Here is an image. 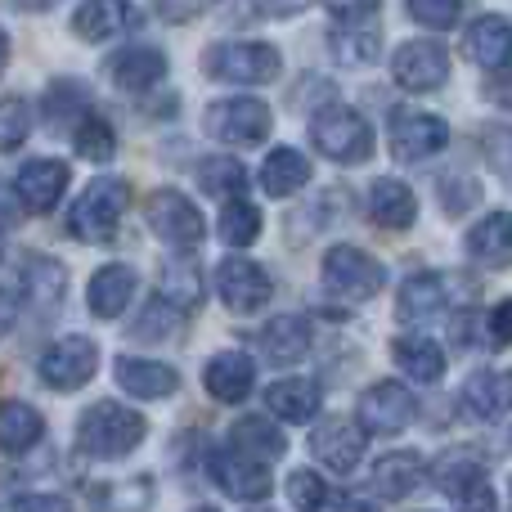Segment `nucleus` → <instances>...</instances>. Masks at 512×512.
<instances>
[{
	"mask_svg": "<svg viewBox=\"0 0 512 512\" xmlns=\"http://www.w3.org/2000/svg\"><path fill=\"white\" fill-rule=\"evenodd\" d=\"M144 436H149V418L131 405H117V400H95L77 418V450L95 463L126 459L144 445Z\"/></svg>",
	"mask_w": 512,
	"mask_h": 512,
	"instance_id": "f257e3e1",
	"label": "nucleus"
},
{
	"mask_svg": "<svg viewBox=\"0 0 512 512\" xmlns=\"http://www.w3.org/2000/svg\"><path fill=\"white\" fill-rule=\"evenodd\" d=\"M126 203H131V185L126 180H117V176L90 180L68 212V234L77 243H113L117 225L126 216Z\"/></svg>",
	"mask_w": 512,
	"mask_h": 512,
	"instance_id": "f03ea898",
	"label": "nucleus"
},
{
	"mask_svg": "<svg viewBox=\"0 0 512 512\" xmlns=\"http://www.w3.org/2000/svg\"><path fill=\"white\" fill-rule=\"evenodd\" d=\"M203 72L225 86H265L283 72V54L270 41H216L203 54Z\"/></svg>",
	"mask_w": 512,
	"mask_h": 512,
	"instance_id": "7ed1b4c3",
	"label": "nucleus"
},
{
	"mask_svg": "<svg viewBox=\"0 0 512 512\" xmlns=\"http://www.w3.org/2000/svg\"><path fill=\"white\" fill-rule=\"evenodd\" d=\"M310 144H315L328 162L355 167V162H369V153H373V126L364 122L355 108L328 104L310 117Z\"/></svg>",
	"mask_w": 512,
	"mask_h": 512,
	"instance_id": "20e7f679",
	"label": "nucleus"
},
{
	"mask_svg": "<svg viewBox=\"0 0 512 512\" xmlns=\"http://www.w3.org/2000/svg\"><path fill=\"white\" fill-rule=\"evenodd\" d=\"M274 126V113L265 99H252V95H230V99H216L212 108L203 113V131L212 140L230 144V149H252L270 135Z\"/></svg>",
	"mask_w": 512,
	"mask_h": 512,
	"instance_id": "39448f33",
	"label": "nucleus"
},
{
	"mask_svg": "<svg viewBox=\"0 0 512 512\" xmlns=\"http://www.w3.org/2000/svg\"><path fill=\"white\" fill-rule=\"evenodd\" d=\"M144 225L153 230V239H162L176 252H194L207 239V221L180 189H153L144 203Z\"/></svg>",
	"mask_w": 512,
	"mask_h": 512,
	"instance_id": "423d86ee",
	"label": "nucleus"
},
{
	"mask_svg": "<svg viewBox=\"0 0 512 512\" xmlns=\"http://www.w3.org/2000/svg\"><path fill=\"white\" fill-rule=\"evenodd\" d=\"M324 283H328V292H337L346 301H369L382 292L387 270H382L378 256H369L364 248L337 243V248L324 252Z\"/></svg>",
	"mask_w": 512,
	"mask_h": 512,
	"instance_id": "0eeeda50",
	"label": "nucleus"
},
{
	"mask_svg": "<svg viewBox=\"0 0 512 512\" xmlns=\"http://www.w3.org/2000/svg\"><path fill=\"white\" fill-rule=\"evenodd\" d=\"M99 369V346L81 333H68L59 342L45 346V355L36 360V373L50 391H81Z\"/></svg>",
	"mask_w": 512,
	"mask_h": 512,
	"instance_id": "6e6552de",
	"label": "nucleus"
},
{
	"mask_svg": "<svg viewBox=\"0 0 512 512\" xmlns=\"http://www.w3.org/2000/svg\"><path fill=\"white\" fill-rule=\"evenodd\" d=\"M387 140L396 162H427L450 144V122L436 113H423V108H396Z\"/></svg>",
	"mask_w": 512,
	"mask_h": 512,
	"instance_id": "1a4fd4ad",
	"label": "nucleus"
},
{
	"mask_svg": "<svg viewBox=\"0 0 512 512\" xmlns=\"http://www.w3.org/2000/svg\"><path fill=\"white\" fill-rule=\"evenodd\" d=\"M418 418V400L405 382H373L355 405V423L369 436H400Z\"/></svg>",
	"mask_w": 512,
	"mask_h": 512,
	"instance_id": "9d476101",
	"label": "nucleus"
},
{
	"mask_svg": "<svg viewBox=\"0 0 512 512\" xmlns=\"http://www.w3.org/2000/svg\"><path fill=\"white\" fill-rule=\"evenodd\" d=\"M216 292H221L225 310H234V315H256V310H265L274 301V279L252 256H225V261L216 265Z\"/></svg>",
	"mask_w": 512,
	"mask_h": 512,
	"instance_id": "9b49d317",
	"label": "nucleus"
},
{
	"mask_svg": "<svg viewBox=\"0 0 512 512\" xmlns=\"http://www.w3.org/2000/svg\"><path fill=\"white\" fill-rule=\"evenodd\" d=\"M391 77L396 86L427 95V90H441L450 81V50L441 41H405L391 54Z\"/></svg>",
	"mask_w": 512,
	"mask_h": 512,
	"instance_id": "f8f14e48",
	"label": "nucleus"
},
{
	"mask_svg": "<svg viewBox=\"0 0 512 512\" xmlns=\"http://www.w3.org/2000/svg\"><path fill=\"white\" fill-rule=\"evenodd\" d=\"M364 445H369V432H364L355 418H324L310 432V454L324 463L328 472H355L364 459Z\"/></svg>",
	"mask_w": 512,
	"mask_h": 512,
	"instance_id": "ddd939ff",
	"label": "nucleus"
},
{
	"mask_svg": "<svg viewBox=\"0 0 512 512\" xmlns=\"http://www.w3.org/2000/svg\"><path fill=\"white\" fill-rule=\"evenodd\" d=\"M207 468H212L216 486H221L230 499L261 504V499L274 490L270 468H265L261 459H252V454H243V450H212V463H207Z\"/></svg>",
	"mask_w": 512,
	"mask_h": 512,
	"instance_id": "4468645a",
	"label": "nucleus"
},
{
	"mask_svg": "<svg viewBox=\"0 0 512 512\" xmlns=\"http://www.w3.org/2000/svg\"><path fill=\"white\" fill-rule=\"evenodd\" d=\"M104 72L122 95H144V90H153V86L167 81L171 63L158 45H126V50H117L113 59L104 63Z\"/></svg>",
	"mask_w": 512,
	"mask_h": 512,
	"instance_id": "2eb2a0df",
	"label": "nucleus"
},
{
	"mask_svg": "<svg viewBox=\"0 0 512 512\" xmlns=\"http://www.w3.org/2000/svg\"><path fill=\"white\" fill-rule=\"evenodd\" d=\"M68 162L59 158H32L18 167V180H14V194L18 203L27 207V212H54L59 207V198L68 194Z\"/></svg>",
	"mask_w": 512,
	"mask_h": 512,
	"instance_id": "dca6fc26",
	"label": "nucleus"
},
{
	"mask_svg": "<svg viewBox=\"0 0 512 512\" xmlns=\"http://www.w3.org/2000/svg\"><path fill=\"white\" fill-rule=\"evenodd\" d=\"M463 414L495 423V418L512 414V369H477L459 391Z\"/></svg>",
	"mask_w": 512,
	"mask_h": 512,
	"instance_id": "f3484780",
	"label": "nucleus"
},
{
	"mask_svg": "<svg viewBox=\"0 0 512 512\" xmlns=\"http://www.w3.org/2000/svg\"><path fill=\"white\" fill-rule=\"evenodd\" d=\"M113 378H117V387L135 400H167V396H176V387H180V373L171 369V364L140 360V355H117Z\"/></svg>",
	"mask_w": 512,
	"mask_h": 512,
	"instance_id": "a211bd4d",
	"label": "nucleus"
},
{
	"mask_svg": "<svg viewBox=\"0 0 512 512\" xmlns=\"http://www.w3.org/2000/svg\"><path fill=\"white\" fill-rule=\"evenodd\" d=\"M135 23H140V14H135L131 0H81L77 14H72V32L90 45L113 41V36L131 32Z\"/></svg>",
	"mask_w": 512,
	"mask_h": 512,
	"instance_id": "6ab92c4d",
	"label": "nucleus"
},
{
	"mask_svg": "<svg viewBox=\"0 0 512 512\" xmlns=\"http://www.w3.org/2000/svg\"><path fill=\"white\" fill-rule=\"evenodd\" d=\"M252 382H256V364L248 351H221L207 360L203 369V387L212 400L221 405H239V400L252 396Z\"/></svg>",
	"mask_w": 512,
	"mask_h": 512,
	"instance_id": "aec40b11",
	"label": "nucleus"
},
{
	"mask_svg": "<svg viewBox=\"0 0 512 512\" xmlns=\"http://www.w3.org/2000/svg\"><path fill=\"white\" fill-rule=\"evenodd\" d=\"M135 288H140V279H135L131 265H122V261L99 265V270L90 274V283H86L90 315H99V319H117L126 306H131Z\"/></svg>",
	"mask_w": 512,
	"mask_h": 512,
	"instance_id": "412c9836",
	"label": "nucleus"
},
{
	"mask_svg": "<svg viewBox=\"0 0 512 512\" xmlns=\"http://www.w3.org/2000/svg\"><path fill=\"white\" fill-rule=\"evenodd\" d=\"M463 54H468L477 68H508L512 63V23L504 14H481L477 23L463 36Z\"/></svg>",
	"mask_w": 512,
	"mask_h": 512,
	"instance_id": "4be33fe9",
	"label": "nucleus"
},
{
	"mask_svg": "<svg viewBox=\"0 0 512 512\" xmlns=\"http://www.w3.org/2000/svg\"><path fill=\"white\" fill-rule=\"evenodd\" d=\"M391 360H396V369L405 373L409 382H418V387H432V382L445 378V346L436 342V337H423V333L396 337V342H391Z\"/></svg>",
	"mask_w": 512,
	"mask_h": 512,
	"instance_id": "5701e85b",
	"label": "nucleus"
},
{
	"mask_svg": "<svg viewBox=\"0 0 512 512\" xmlns=\"http://www.w3.org/2000/svg\"><path fill=\"white\" fill-rule=\"evenodd\" d=\"M265 405L283 423H310L324 409V387L315 378H279L265 387Z\"/></svg>",
	"mask_w": 512,
	"mask_h": 512,
	"instance_id": "b1692460",
	"label": "nucleus"
},
{
	"mask_svg": "<svg viewBox=\"0 0 512 512\" xmlns=\"http://www.w3.org/2000/svg\"><path fill=\"white\" fill-rule=\"evenodd\" d=\"M369 216L382 225V230H409L418 221V198L405 180L382 176L369 185Z\"/></svg>",
	"mask_w": 512,
	"mask_h": 512,
	"instance_id": "393cba45",
	"label": "nucleus"
},
{
	"mask_svg": "<svg viewBox=\"0 0 512 512\" xmlns=\"http://www.w3.org/2000/svg\"><path fill=\"white\" fill-rule=\"evenodd\" d=\"M463 248H468L472 261L490 265V270H499V265H512V212L481 216V221L468 230Z\"/></svg>",
	"mask_w": 512,
	"mask_h": 512,
	"instance_id": "a878e982",
	"label": "nucleus"
},
{
	"mask_svg": "<svg viewBox=\"0 0 512 512\" xmlns=\"http://www.w3.org/2000/svg\"><path fill=\"white\" fill-rule=\"evenodd\" d=\"M265 360L270 364H297L310 351V319L306 315H274L270 324L256 333Z\"/></svg>",
	"mask_w": 512,
	"mask_h": 512,
	"instance_id": "bb28decb",
	"label": "nucleus"
},
{
	"mask_svg": "<svg viewBox=\"0 0 512 512\" xmlns=\"http://www.w3.org/2000/svg\"><path fill=\"white\" fill-rule=\"evenodd\" d=\"M423 477H427V468H423V454H418V450L382 454V459L373 463V490H378L382 499H391V504L414 495Z\"/></svg>",
	"mask_w": 512,
	"mask_h": 512,
	"instance_id": "cd10ccee",
	"label": "nucleus"
},
{
	"mask_svg": "<svg viewBox=\"0 0 512 512\" xmlns=\"http://www.w3.org/2000/svg\"><path fill=\"white\" fill-rule=\"evenodd\" d=\"M445 283H441V274H432V270H423V274H409L405 283H400V292H396V315H400V324H418V319H432V315H441L445 310Z\"/></svg>",
	"mask_w": 512,
	"mask_h": 512,
	"instance_id": "c85d7f7f",
	"label": "nucleus"
},
{
	"mask_svg": "<svg viewBox=\"0 0 512 512\" xmlns=\"http://www.w3.org/2000/svg\"><path fill=\"white\" fill-rule=\"evenodd\" d=\"M230 441H234V450L252 454V459H261V463H270V459L279 463L283 454H288V436H283V427L265 414H243L239 423L230 427Z\"/></svg>",
	"mask_w": 512,
	"mask_h": 512,
	"instance_id": "c756f323",
	"label": "nucleus"
},
{
	"mask_svg": "<svg viewBox=\"0 0 512 512\" xmlns=\"http://www.w3.org/2000/svg\"><path fill=\"white\" fill-rule=\"evenodd\" d=\"M306 180H310L306 153L288 149V144H279V149L265 153V162H261V189L270 198H292L297 189H306Z\"/></svg>",
	"mask_w": 512,
	"mask_h": 512,
	"instance_id": "7c9ffc66",
	"label": "nucleus"
},
{
	"mask_svg": "<svg viewBox=\"0 0 512 512\" xmlns=\"http://www.w3.org/2000/svg\"><path fill=\"white\" fill-rule=\"evenodd\" d=\"M45 418L27 400H0V454H27L41 445Z\"/></svg>",
	"mask_w": 512,
	"mask_h": 512,
	"instance_id": "2f4dec72",
	"label": "nucleus"
},
{
	"mask_svg": "<svg viewBox=\"0 0 512 512\" xmlns=\"http://www.w3.org/2000/svg\"><path fill=\"white\" fill-rule=\"evenodd\" d=\"M23 292L32 306L50 310L68 292V274H63V265L54 256H23Z\"/></svg>",
	"mask_w": 512,
	"mask_h": 512,
	"instance_id": "473e14b6",
	"label": "nucleus"
},
{
	"mask_svg": "<svg viewBox=\"0 0 512 512\" xmlns=\"http://www.w3.org/2000/svg\"><path fill=\"white\" fill-rule=\"evenodd\" d=\"M481 477H490V472H486V463H481L477 450H445L441 459L432 463V486L450 499H459L463 490Z\"/></svg>",
	"mask_w": 512,
	"mask_h": 512,
	"instance_id": "72a5a7b5",
	"label": "nucleus"
},
{
	"mask_svg": "<svg viewBox=\"0 0 512 512\" xmlns=\"http://www.w3.org/2000/svg\"><path fill=\"white\" fill-rule=\"evenodd\" d=\"M162 297L180 310H194L203 301V270L194 265V256L180 252L162 265Z\"/></svg>",
	"mask_w": 512,
	"mask_h": 512,
	"instance_id": "f704fd0d",
	"label": "nucleus"
},
{
	"mask_svg": "<svg viewBox=\"0 0 512 512\" xmlns=\"http://www.w3.org/2000/svg\"><path fill=\"white\" fill-rule=\"evenodd\" d=\"M72 149H77L86 162L104 167V162H113V153H117V131L108 126V117H99L86 108V113L77 117V126H72Z\"/></svg>",
	"mask_w": 512,
	"mask_h": 512,
	"instance_id": "c9c22d12",
	"label": "nucleus"
},
{
	"mask_svg": "<svg viewBox=\"0 0 512 512\" xmlns=\"http://www.w3.org/2000/svg\"><path fill=\"white\" fill-rule=\"evenodd\" d=\"M198 185H203L207 198H221V203H230V198H243V189H248V167H243L239 158H203L198 162Z\"/></svg>",
	"mask_w": 512,
	"mask_h": 512,
	"instance_id": "e433bc0d",
	"label": "nucleus"
},
{
	"mask_svg": "<svg viewBox=\"0 0 512 512\" xmlns=\"http://www.w3.org/2000/svg\"><path fill=\"white\" fill-rule=\"evenodd\" d=\"M328 45L342 63H373L382 54V36L373 32L369 23H346V27H333L328 32Z\"/></svg>",
	"mask_w": 512,
	"mask_h": 512,
	"instance_id": "4c0bfd02",
	"label": "nucleus"
},
{
	"mask_svg": "<svg viewBox=\"0 0 512 512\" xmlns=\"http://www.w3.org/2000/svg\"><path fill=\"white\" fill-rule=\"evenodd\" d=\"M180 319H185V310L171 306V301L158 292V297H149V306H144L140 319L131 324V337L135 342H167V337L180 328Z\"/></svg>",
	"mask_w": 512,
	"mask_h": 512,
	"instance_id": "58836bf2",
	"label": "nucleus"
},
{
	"mask_svg": "<svg viewBox=\"0 0 512 512\" xmlns=\"http://www.w3.org/2000/svg\"><path fill=\"white\" fill-rule=\"evenodd\" d=\"M221 239L230 248H252L261 239V212L248 203V198H230L221 212Z\"/></svg>",
	"mask_w": 512,
	"mask_h": 512,
	"instance_id": "ea45409f",
	"label": "nucleus"
},
{
	"mask_svg": "<svg viewBox=\"0 0 512 512\" xmlns=\"http://www.w3.org/2000/svg\"><path fill=\"white\" fill-rule=\"evenodd\" d=\"M283 490H288V504L297 512H319L328 508V481L319 477V472L310 468H297L288 481H283Z\"/></svg>",
	"mask_w": 512,
	"mask_h": 512,
	"instance_id": "a19ab883",
	"label": "nucleus"
},
{
	"mask_svg": "<svg viewBox=\"0 0 512 512\" xmlns=\"http://www.w3.org/2000/svg\"><path fill=\"white\" fill-rule=\"evenodd\" d=\"M90 104V90L81 86V81H54L50 95H45V117H50V126L68 122V117H81Z\"/></svg>",
	"mask_w": 512,
	"mask_h": 512,
	"instance_id": "79ce46f5",
	"label": "nucleus"
},
{
	"mask_svg": "<svg viewBox=\"0 0 512 512\" xmlns=\"http://www.w3.org/2000/svg\"><path fill=\"white\" fill-rule=\"evenodd\" d=\"M27 135H32V108H27V99L5 95L0 99V153L18 149Z\"/></svg>",
	"mask_w": 512,
	"mask_h": 512,
	"instance_id": "37998d69",
	"label": "nucleus"
},
{
	"mask_svg": "<svg viewBox=\"0 0 512 512\" xmlns=\"http://www.w3.org/2000/svg\"><path fill=\"white\" fill-rule=\"evenodd\" d=\"M149 504H153V481L135 477V481H126V486H108L99 512H149Z\"/></svg>",
	"mask_w": 512,
	"mask_h": 512,
	"instance_id": "c03bdc74",
	"label": "nucleus"
},
{
	"mask_svg": "<svg viewBox=\"0 0 512 512\" xmlns=\"http://www.w3.org/2000/svg\"><path fill=\"white\" fill-rule=\"evenodd\" d=\"M414 23L432 27V32H450L454 23L463 18V0H405Z\"/></svg>",
	"mask_w": 512,
	"mask_h": 512,
	"instance_id": "a18cd8bd",
	"label": "nucleus"
},
{
	"mask_svg": "<svg viewBox=\"0 0 512 512\" xmlns=\"http://www.w3.org/2000/svg\"><path fill=\"white\" fill-rule=\"evenodd\" d=\"M472 203H481V185L472 176H441V207L445 216H463Z\"/></svg>",
	"mask_w": 512,
	"mask_h": 512,
	"instance_id": "49530a36",
	"label": "nucleus"
},
{
	"mask_svg": "<svg viewBox=\"0 0 512 512\" xmlns=\"http://www.w3.org/2000/svg\"><path fill=\"white\" fill-rule=\"evenodd\" d=\"M481 149H486L490 171L512 180V126H490V131L481 135Z\"/></svg>",
	"mask_w": 512,
	"mask_h": 512,
	"instance_id": "de8ad7c7",
	"label": "nucleus"
},
{
	"mask_svg": "<svg viewBox=\"0 0 512 512\" xmlns=\"http://www.w3.org/2000/svg\"><path fill=\"white\" fill-rule=\"evenodd\" d=\"M221 0H153V14L162 18V23H194V18H203L207 9H216Z\"/></svg>",
	"mask_w": 512,
	"mask_h": 512,
	"instance_id": "09e8293b",
	"label": "nucleus"
},
{
	"mask_svg": "<svg viewBox=\"0 0 512 512\" xmlns=\"http://www.w3.org/2000/svg\"><path fill=\"white\" fill-rule=\"evenodd\" d=\"M486 342L490 346H512V297L495 301L486 315Z\"/></svg>",
	"mask_w": 512,
	"mask_h": 512,
	"instance_id": "8fccbe9b",
	"label": "nucleus"
},
{
	"mask_svg": "<svg viewBox=\"0 0 512 512\" xmlns=\"http://www.w3.org/2000/svg\"><path fill=\"white\" fill-rule=\"evenodd\" d=\"M324 9L337 18V23H369L382 9V0H324Z\"/></svg>",
	"mask_w": 512,
	"mask_h": 512,
	"instance_id": "3c124183",
	"label": "nucleus"
},
{
	"mask_svg": "<svg viewBox=\"0 0 512 512\" xmlns=\"http://www.w3.org/2000/svg\"><path fill=\"white\" fill-rule=\"evenodd\" d=\"M454 504H459V512H499V499H495V486H490V477L472 481V486L463 490Z\"/></svg>",
	"mask_w": 512,
	"mask_h": 512,
	"instance_id": "603ef678",
	"label": "nucleus"
},
{
	"mask_svg": "<svg viewBox=\"0 0 512 512\" xmlns=\"http://www.w3.org/2000/svg\"><path fill=\"white\" fill-rule=\"evenodd\" d=\"M486 99L512 113V68H495V77L486 81Z\"/></svg>",
	"mask_w": 512,
	"mask_h": 512,
	"instance_id": "864d4df0",
	"label": "nucleus"
},
{
	"mask_svg": "<svg viewBox=\"0 0 512 512\" xmlns=\"http://www.w3.org/2000/svg\"><path fill=\"white\" fill-rule=\"evenodd\" d=\"M14 512H72V504L63 495H23Z\"/></svg>",
	"mask_w": 512,
	"mask_h": 512,
	"instance_id": "5fc2aeb1",
	"label": "nucleus"
},
{
	"mask_svg": "<svg viewBox=\"0 0 512 512\" xmlns=\"http://www.w3.org/2000/svg\"><path fill=\"white\" fill-rule=\"evenodd\" d=\"M18 216H23V203H18V194L5 185V180H0V234L14 230Z\"/></svg>",
	"mask_w": 512,
	"mask_h": 512,
	"instance_id": "6e6d98bb",
	"label": "nucleus"
},
{
	"mask_svg": "<svg viewBox=\"0 0 512 512\" xmlns=\"http://www.w3.org/2000/svg\"><path fill=\"white\" fill-rule=\"evenodd\" d=\"M14 319H18V301H14V292L9 288H0V337L14 328Z\"/></svg>",
	"mask_w": 512,
	"mask_h": 512,
	"instance_id": "4d7b16f0",
	"label": "nucleus"
},
{
	"mask_svg": "<svg viewBox=\"0 0 512 512\" xmlns=\"http://www.w3.org/2000/svg\"><path fill=\"white\" fill-rule=\"evenodd\" d=\"M9 5L27 9V14H45V9H54V5H59V0H9Z\"/></svg>",
	"mask_w": 512,
	"mask_h": 512,
	"instance_id": "13d9d810",
	"label": "nucleus"
},
{
	"mask_svg": "<svg viewBox=\"0 0 512 512\" xmlns=\"http://www.w3.org/2000/svg\"><path fill=\"white\" fill-rule=\"evenodd\" d=\"M342 512H378V504H369V499H346Z\"/></svg>",
	"mask_w": 512,
	"mask_h": 512,
	"instance_id": "bf43d9fd",
	"label": "nucleus"
},
{
	"mask_svg": "<svg viewBox=\"0 0 512 512\" xmlns=\"http://www.w3.org/2000/svg\"><path fill=\"white\" fill-rule=\"evenodd\" d=\"M5 63H9V36H5V27H0V72H5Z\"/></svg>",
	"mask_w": 512,
	"mask_h": 512,
	"instance_id": "052dcab7",
	"label": "nucleus"
},
{
	"mask_svg": "<svg viewBox=\"0 0 512 512\" xmlns=\"http://www.w3.org/2000/svg\"><path fill=\"white\" fill-rule=\"evenodd\" d=\"M189 512H216V508H189Z\"/></svg>",
	"mask_w": 512,
	"mask_h": 512,
	"instance_id": "680f3d73",
	"label": "nucleus"
},
{
	"mask_svg": "<svg viewBox=\"0 0 512 512\" xmlns=\"http://www.w3.org/2000/svg\"><path fill=\"white\" fill-rule=\"evenodd\" d=\"M508 490H512V486H508Z\"/></svg>",
	"mask_w": 512,
	"mask_h": 512,
	"instance_id": "e2e57ef3",
	"label": "nucleus"
}]
</instances>
